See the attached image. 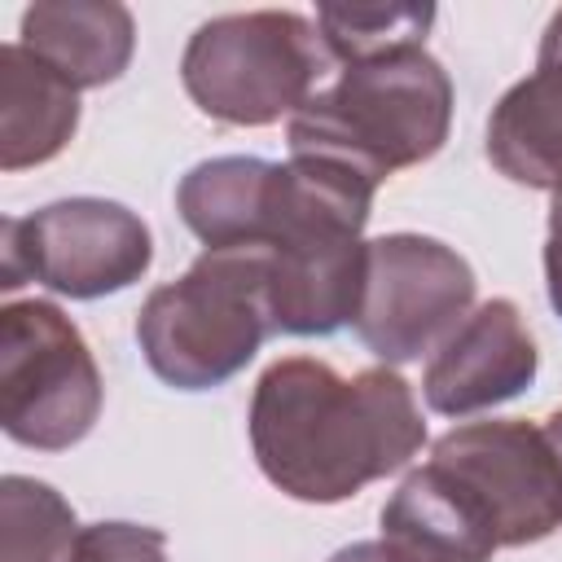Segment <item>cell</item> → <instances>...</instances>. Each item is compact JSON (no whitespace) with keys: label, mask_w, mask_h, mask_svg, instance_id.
Returning <instances> with one entry per match:
<instances>
[{"label":"cell","mask_w":562,"mask_h":562,"mask_svg":"<svg viewBox=\"0 0 562 562\" xmlns=\"http://www.w3.org/2000/svg\"><path fill=\"white\" fill-rule=\"evenodd\" d=\"M382 549L395 562H492L501 544L479 505L426 461L386 496Z\"/></svg>","instance_id":"7c38bea8"},{"label":"cell","mask_w":562,"mask_h":562,"mask_svg":"<svg viewBox=\"0 0 562 562\" xmlns=\"http://www.w3.org/2000/svg\"><path fill=\"white\" fill-rule=\"evenodd\" d=\"M435 22V4H321L316 26L334 61L356 66L369 57H386L400 48H426V31Z\"/></svg>","instance_id":"e0dca14e"},{"label":"cell","mask_w":562,"mask_h":562,"mask_svg":"<svg viewBox=\"0 0 562 562\" xmlns=\"http://www.w3.org/2000/svg\"><path fill=\"white\" fill-rule=\"evenodd\" d=\"M22 48L83 88L114 83L136 48V22L114 0H40L22 13Z\"/></svg>","instance_id":"4fadbf2b"},{"label":"cell","mask_w":562,"mask_h":562,"mask_svg":"<svg viewBox=\"0 0 562 562\" xmlns=\"http://www.w3.org/2000/svg\"><path fill=\"white\" fill-rule=\"evenodd\" d=\"M75 562H167V536L140 522H92L79 531Z\"/></svg>","instance_id":"ac0fdd59"},{"label":"cell","mask_w":562,"mask_h":562,"mask_svg":"<svg viewBox=\"0 0 562 562\" xmlns=\"http://www.w3.org/2000/svg\"><path fill=\"white\" fill-rule=\"evenodd\" d=\"M378 184L329 158L272 162L259 246L281 334L325 338L356 321L364 290V224Z\"/></svg>","instance_id":"7a4b0ae2"},{"label":"cell","mask_w":562,"mask_h":562,"mask_svg":"<svg viewBox=\"0 0 562 562\" xmlns=\"http://www.w3.org/2000/svg\"><path fill=\"white\" fill-rule=\"evenodd\" d=\"M246 430L263 479L303 505L351 501L426 443L413 386L391 364L342 378L316 356H281L259 373Z\"/></svg>","instance_id":"6da1fadb"},{"label":"cell","mask_w":562,"mask_h":562,"mask_svg":"<svg viewBox=\"0 0 562 562\" xmlns=\"http://www.w3.org/2000/svg\"><path fill=\"white\" fill-rule=\"evenodd\" d=\"M474 268L426 233H382L364 241V290L356 338L382 364L435 356L448 334L474 312Z\"/></svg>","instance_id":"ba28073f"},{"label":"cell","mask_w":562,"mask_h":562,"mask_svg":"<svg viewBox=\"0 0 562 562\" xmlns=\"http://www.w3.org/2000/svg\"><path fill=\"white\" fill-rule=\"evenodd\" d=\"M540 351L514 299L479 303L422 373V395L443 417H470L522 395L536 382Z\"/></svg>","instance_id":"30bf717a"},{"label":"cell","mask_w":562,"mask_h":562,"mask_svg":"<svg viewBox=\"0 0 562 562\" xmlns=\"http://www.w3.org/2000/svg\"><path fill=\"white\" fill-rule=\"evenodd\" d=\"M79 127V88L9 40L0 48V167L22 171L57 158Z\"/></svg>","instance_id":"5bb4252c"},{"label":"cell","mask_w":562,"mask_h":562,"mask_svg":"<svg viewBox=\"0 0 562 562\" xmlns=\"http://www.w3.org/2000/svg\"><path fill=\"white\" fill-rule=\"evenodd\" d=\"M544 285H549V303L562 321V189L549 202V241H544Z\"/></svg>","instance_id":"d6986e66"},{"label":"cell","mask_w":562,"mask_h":562,"mask_svg":"<svg viewBox=\"0 0 562 562\" xmlns=\"http://www.w3.org/2000/svg\"><path fill=\"white\" fill-rule=\"evenodd\" d=\"M101 369L79 325L48 299L0 312V422L22 448L66 452L101 417Z\"/></svg>","instance_id":"8992f818"},{"label":"cell","mask_w":562,"mask_h":562,"mask_svg":"<svg viewBox=\"0 0 562 562\" xmlns=\"http://www.w3.org/2000/svg\"><path fill=\"white\" fill-rule=\"evenodd\" d=\"M329 562H395V558L382 549V540H356V544H342Z\"/></svg>","instance_id":"ffe728a7"},{"label":"cell","mask_w":562,"mask_h":562,"mask_svg":"<svg viewBox=\"0 0 562 562\" xmlns=\"http://www.w3.org/2000/svg\"><path fill=\"white\" fill-rule=\"evenodd\" d=\"M79 531L57 487L31 474L0 479V562H75Z\"/></svg>","instance_id":"2e32d148"},{"label":"cell","mask_w":562,"mask_h":562,"mask_svg":"<svg viewBox=\"0 0 562 562\" xmlns=\"http://www.w3.org/2000/svg\"><path fill=\"white\" fill-rule=\"evenodd\" d=\"M321 26L290 9H250L202 22L180 57L189 101L228 127L294 119L329 70Z\"/></svg>","instance_id":"5b68a950"},{"label":"cell","mask_w":562,"mask_h":562,"mask_svg":"<svg viewBox=\"0 0 562 562\" xmlns=\"http://www.w3.org/2000/svg\"><path fill=\"white\" fill-rule=\"evenodd\" d=\"M277 329L268 250H202L189 272L158 285L136 316V342L154 378L176 391H211L241 373Z\"/></svg>","instance_id":"277c9868"},{"label":"cell","mask_w":562,"mask_h":562,"mask_svg":"<svg viewBox=\"0 0 562 562\" xmlns=\"http://www.w3.org/2000/svg\"><path fill=\"white\" fill-rule=\"evenodd\" d=\"M452 127V79L426 48H400L342 66L290 119V158H329L382 184L391 171L435 158Z\"/></svg>","instance_id":"3957f363"},{"label":"cell","mask_w":562,"mask_h":562,"mask_svg":"<svg viewBox=\"0 0 562 562\" xmlns=\"http://www.w3.org/2000/svg\"><path fill=\"white\" fill-rule=\"evenodd\" d=\"M430 465L443 470L492 522L501 549H522L562 527V461L522 417L465 422L435 439Z\"/></svg>","instance_id":"9c48e42d"},{"label":"cell","mask_w":562,"mask_h":562,"mask_svg":"<svg viewBox=\"0 0 562 562\" xmlns=\"http://www.w3.org/2000/svg\"><path fill=\"white\" fill-rule=\"evenodd\" d=\"M272 162L224 154L189 167V176L176 189V211L184 228L206 250H233V246H259L263 224V189H268Z\"/></svg>","instance_id":"9a60e30c"},{"label":"cell","mask_w":562,"mask_h":562,"mask_svg":"<svg viewBox=\"0 0 562 562\" xmlns=\"http://www.w3.org/2000/svg\"><path fill=\"white\" fill-rule=\"evenodd\" d=\"M544 435H549V443H553V452H558V461H562V408H553V413L544 417Z\"/></svg>","instance_id":"44dd1931"},{"label":"cell","mask_w":562,"mask_h":562,"mask_svg":"<svg viewBox=\"0 0 562 562\" xmlns=\"http://www.w3.org/2000/svg\"><path fill=\"white\" fill-rule=\"evenodd\" d=\"M0 290L40 281L66 299H105L154 263L149 224L110 198H61L0 228Z\"/></svg>","instance_id":"52a82bcc"},{"label":"cell","mask_w":562,"mask_h":562,"mask_svg":"<svg viewBox=\"0 0 562 562\" xmlns=\"http://www.w3.org/2000/svg\"><path fill=\"white\" fill-rule=\"evenodd\" d=\"M487 158L514 184L562 189V9L540 35L536 70L492 105Z\"/></svg>","instance_id":"8fae6325"}]
</instances>
